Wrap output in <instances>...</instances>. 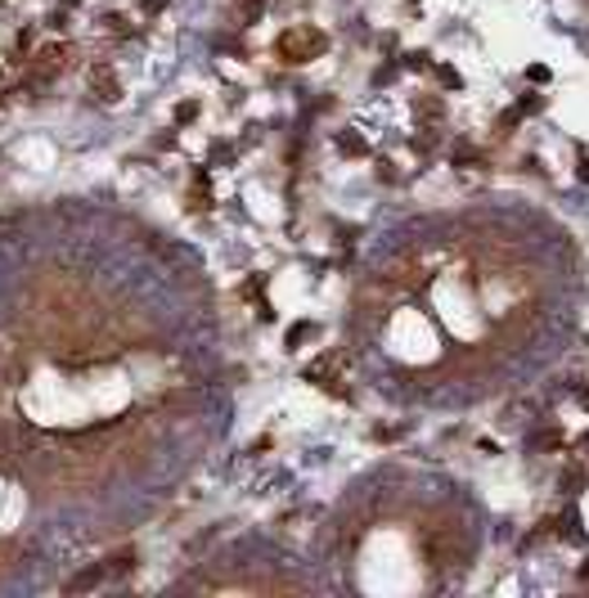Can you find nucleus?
I'll use <instances>...</instances> for the list:
<instances>
[{
  "mask_svg": "<svg viewBox=\"0 0 589 598\" xmlns=\"http://www.w3.org/2000/svg\"><path fill=\"white\" fill-rule=\"evenodd\" d=\"M86 86L100 94V99H113V94H118V81H109V68H90V72H86Z\"/></svg>",
  "mask_w": 589,
  "mask_h": 598,
  "instance_id": "nucleus-1",
  "label": "nucleus"
},
{
  "mask_svg": "<svg viewBox=\"0 0 589 598\" xmlns=\"http://www.w3.org/2000/svg\"><path fill=\"white\" fill-rule=\"evenodd\" d=\"M0 94H10V90H6V77H0Z\"/></svg>",
  "mask_w": 589,
  "mask_h": 598,
  "instance_id": "nucleus-2",
  "label": "nucleus"
}]
</instances>
